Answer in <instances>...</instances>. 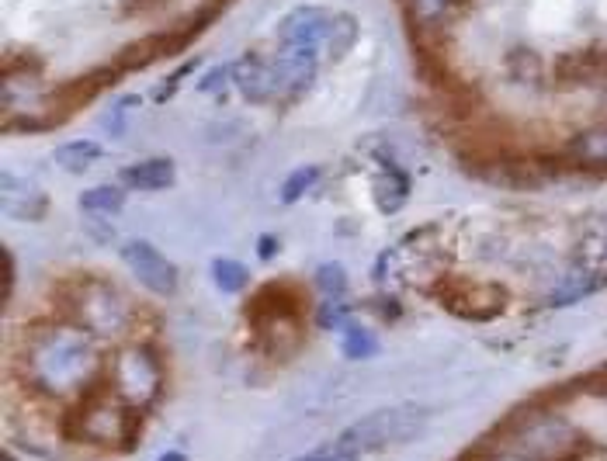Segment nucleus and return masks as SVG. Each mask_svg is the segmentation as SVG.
Returning <instances> with one entry per match:
<instances>
[{
	"mask_svg": "<svg viewBox=\"0 0 607 461\" xmlns=\"http://www.w3.org/2000/svg\"><path fill=\"white\" fill-rule=\"evenodd\" d=\"M25 382L49 399H80L105 382L108 358L91 344L87 330L73 323H42L18 351Z\"/></svg>",
	"mask_w": 607,
	"mask_h": 461,
	"instance_id": "1",
	"label": "nucleus"
},
{
	"mask_svg": "<svg viewBox=\"0 0 607 461\" xmlns=\"http://www.w3.org/2000/svg\"><path fill=\"white\" fill-rule=\"evenodd\" d=\"M316 285L327 292V299H344L347 292V274L340 264H323L320 271H316Z\"/></svg>",
	"mask_w": 607,
	"mask_h": 461,
	"instance_id": "22",
	"label": "nucleus"
},
{
	"mask_svg": "<svg viewBox=\"0 0 607 461\" xmlns=\"http://www.w3.org/2000/svg\"><path fill=\"white\" fill-rule=\"evenodd\" d=\"M233 80L240 87V94L250 104H271L285 101V84H281V70L275 56L264 52H247L233 63Z\"/></svg>",
	"mask_w": 607,
	"mask_h": 461,
	"instance_id": "9",
	"label": "nucleus"
},
{
	"mask_svg": "<svg viewBox=\"0 0 607 461\" xmlns=\"http://www.w3.org/2000/svg\"><path fill=\"white\" fill-rule=\"evenodd\" d=\"M358 42V18L333 14L327 7H295L278 25V52L285 56H313L316 63H337Z\"/></svg>",
	"mask_w": 607,
	"mask_h": 461,
	"instance_id": "3",
	"label": "nucleus"
},
{
	"mask_svg": "<svg viewBox=\"0 0 607 461\" xmlns=\"http://www.w3.org/2000/svg\"><path fill=\"white\" fill-rule=\"evenodd\" d=\"M275 254H278V236H261V243H257V257L271 260Z\"/></svg>",
	"mask_w": 607,
	"mask_h": 461,
	"instance_id": "28",
	"label": "nucleus"
},
{
	"mask_svg": "<svg viewBox=\"0 0 607 461\" xmlns=\"http://www.w3.org/2000/svg\"><path fill=\"white\" fill-rule=\"evenodd\" d=\"M569 156L587 170H607V129H587L573 136Z\"/></svg>",
	"mask_w": 607,
	"mask_h": 461,
	"instance_id": "15",
	"label": "nucleus"
},
{
	"mask_svg": "<svg viewBox=\"0 0 607 461\" xmlns=\"http://www.w3.org/2000/svg\"><path fill=\"white\" fill-rule=\"evenodd\" d=\"M191 70H198V59H188V66H181V70H177V73H170V77L164 80V84H160L157 91H153V98H157V104L170 101V94L177 91V84H181V80L188 77Z\"/></svg>",
	"mask_w": 607,
	"mask_h": 461,
	"instance_id": "25",
	"label": "nucleus"
},
{
	"mask_svg": "<svg viewBox=\"0 0 607 461\" xmlns=\"http://www.w3.org/2000/svg\"><path fill=\"white\" fill-rule=\"evenodd\" d=\"M465 4H469V0H403L406 18L413 21L417 32H438L444 21L455 11H462Z\"/></svg>",
	"mask_w": 607,
	"mask_h": 461,
	"instance_id": "13",
	"label": "nucleus"
},
{
	"mask_svg": "<svg viewBox=\"0 0 607 461\" xmlns=\"http://www.w3.org/2000/svg\"><path fill=\"white\" fill-rule=\"evenodd\" d=\"M212 281H216L226 295H236V292H243V288H247L250 271L240 264V260L216 257V260H212Z\"/></svg>",
	"mask_w": 607,
	"mask_h": 461,
	"instance_id": "18",
	"label": "nucleus"
},
{
	"mask_svg": "<svg viewBox=\"0 0 607 461\" xmlns=\"http://www.w3.org/2000/svg\"><path fill=\"white\" fill-rule=\"evenodd\" d=\"M53 156L59 170H66V174H84V170H91L94 163L101 160V146L91 143V139H73V143L59 146Z\"/></svg>",
	"mask_w": 607,
	"mask_h": 461,
	"instance_id": "16",
	"label": "nucleus"
},
{
	"mask_svg": "<svg viewBox=\"0 0 607 461\" xmlns=\"http://www.w3.org/2000/svg\"><path fill=\"white\" fill-rule=\"evenodd\" d=\"M11 288H14V254L4 250V302L11 299Z\"/></svg>",
	"mask_w": 607,
	"mask_h": 461,
	"instance_id": "27",
	"label": "nucleus"
},
{
	"mask_svg": "<svg viewBox=\"0 0 607 461\" xmlns=\"http://www.w3.org/2000/svg\"><path fill=\"white\" fill-rule=\"evenodd\" d=\"M174 160L170 156H150V160H139L132 167H122V184L136 191H160V188H170L174 184Z\"/></svg>",
	"mask_w": 607,
	"mask_h": 461,
	"instance_id": "12",
	"label": "nucleus"
},
{
	"mask_svg": "<svg viewBox=\"0 0 607 461\" xmlns=\"http://www.w3.org/2000/svg\"><path fill=\"white\" fill-rule=\"evenodd\" d=\"M340 347H344L347 358L365 361V358H375V351H379V340H375V333L365 330L361 323H351L344 330V337H340Z\"/></svg>",
	"mask_w": 607,
	"mask_h": 461,
	"instance_id": "19",
	"label": "nucleus"
},
{
	"mask_svg": "<svg viewBox=\"0 0 607 461\" xmlns=\"http://www.w3.org/2000/svg\"><path fill=\"white\" fill-rule=\"evenodd\" d=\"M233 77V66H219V70H212V77H205L202 84H198V91L202 94H212V91H222V84Z\"/></svg>",
	"mask_w": 607,
	"mask_h": 461,
	"instance_id": "26",
	"label": "nucleus"
},
{
	"mask_svg": "<svg viewBox=\"0 0 607 461\" xmlns=\"http://www.w3.org/2000/svg\"><path fill=\"white\" fill-rule=\"evenodd\" d=\"M111 385L129 399L136 410H150L164 392V364L153 354V347L132 344L122 347L115 358L108 361Z\"/></svg>",
	"mask_w": 607,
	"mask_h": 461,
	"instance_id": "6",
	"label": "nucleus"
},
{
	"mask_svg": "<svg viewBox=\"0 0 607 461\" xmlns=\"http://www.w3.org/2000/svg\"><path fill=\"white\" fill-rule=\"evenodd\" d=\"M316 323L323 330H347L351 326V309H347L344 299H327V306L316 312Z\"/></svg>",
	"mask_w": 607,
	"mask_h": 461,
	"instance_id": "21",
	"label": "nucleus"
},
{
	"mask_svg": "<svg viewBox=\"0 0 607 461\" xmlns=\"http://www.w3.org/2000/svg\"><path fill=\"white\" fill-rule=\"evenodd\" d=\"M410 191H413L410 174L386 156V160H382L379 177H375V184H372V198H375V205H379V212L396 215L399 208L410 202Z\"/></svg>",
	"mask_w": 607,
	"mask_h": 461,
	"instance_id": "11",
	"label": "nucleus"
},
{
	"mask_svg": "<svg viewBox=\"0 0 607 461\" xmlns=\"http://www.w3.org/2000/svg\"><path fill=\"white\" fill-rule=\"evenodd\" d=\"M497 451H500V441L493 437V430H490V437H483L479 444H472V448L462 451L455 461H500Z\"/></svg>",
	"mask_w": 607,
	"mask_h": 461,
	"instance_id": "23",
	"label": "nucleus"
},
{
	"mask_svg": "<svg viewBox=\"0 0 607 461\" xmlns=\"http://www.w3.org/2000/svg\"><path fill=\"white\" fill-rule=\"evenodd\" d=\"M125 205V191L115 188V184H101V188H91L80 195V208L91 215H115L122 212Z\"/></svg>",
	"mask_w": 607,
	"mask_h": 461,
	"instance_id": "17",
	"label": "nucleus"
},
{
	"mask_svg": "<svg viewBox=\"0 0 607 461\" xmlns=\"http://www.w3.org/2000/svg\"><path fill=\"white\" fill-rule=\"evenodd\" d=\"M167 52H170L167 35H150V39L132 42V46H125L122 52H118L115 63H111V70L122 77V73H129V70H143V66H150L153 59L167 56Z\"/></svg>",
	"mask_w": 607,
	"mask_h": 461,
	"instance_id": "14",
	"label": "nucleus"
},
{
	"mask_svg": "<svg viewBox=\"0 0 607 461\" xmlns=\"http://www.w3.org/2000/svg\"><path fill=\"white\" fill-rule=\"evenodd\" d=\"M63 306L70 312V323L87 333H101V337H118V333L132 330V309L122 299L118 288L108 281L80 278L70 281V292L63 295Z\"/></svg>",
	"mask_w": 607,
	"mask_h": 461,
	"instance_id": "5",
	"label": "nucleus"
},
{
	"mask_svg": "<svg viewBox=\"0 0 607 461\" xmlns=\"http://www.w3.org/2000/svg\"><path fill=\"white\" fill-rule=\"evenodd\" d=\"M302 309H306L302 288H295L292 281H271L247 302V319L254 333L278 344L281 333H295V326L302 323Z\"/></svg>",
	"mask_w": 607,
	"mask_h": 461,
	"instance_id": "7",
	"label": "nucleus"
},
{
	"mask_svg": "<svg viewBox=\"0 0 607 461\" xmlns=\"http://www.w3.org/2000/svg\"><path fill=\"white\" fill-rule=\"evenodd\" d=\"M122 260L132 267L139 285L153 295H174L177 292V267L160 254L153 243L146 240H129L122 243Z\"/></svg>",
	"mask_w": 607,
	"mask_h": 461,
	"instance_id": "10",
	"label": "nucleus"
},
{
	"mask_svg": "<svg viewBox=\"0 0 607 461\" xmlns=\"http://www.w3.org/2000/svg\"><path fill=\"white\" fill-rule=\"evenodd\" d=\"M160 4H167V0H122L125 11H153Z\"/></svg>",
	"mask_w": 607,
	"mask_h": 461,
	"instance_id": "29",
	"label": "nucleus"
},
{
	"mask_svg": "<svg viewBox=\"0 0 607 461\" xmlns=\"http://www.w3.org/2000/svg\"><path fill=\"white\" fill-rule=\"evenodd\" d=\"M295 461H365V458L354 455V451L337 448V441H333V444H323V448L309 451V455H302V458H295Z\"/></svg>",
	"mask_w": 607,
	"mask_h": 461,
	"instance_id": "24",
	"label": "nucleus"
},
{
	"mask_svg": "<svg viewBox=\"0 0 607 461\" xmlns=\"http://www.w3.org/2000/svg\"><path fill=\"white\" fill-rule=\"evenodd\" d=\"M157 461H188V458H184L181 451H167V455H160Z\"/></svg>",
	"mask_w": 607,
	"mask_h": 461,
	"instance_id": "30",
	"label": "nucleus"
},
{
	"mask_svg": "<svg viewBox=\"0 0 607 461\" xmlns=\"http://www.w3.org/2000/svg\"><path fill=\"white\" fill-rule=\"evenodd\" d=\"M316 181H320V167H299V170H292V174L285 177V184H281V205H295L309 188H313Z\"/></svg>",
	"mask_w": 607,
	"mask_h": 461,
	"instance_id": "20",
	"label": "nucleus"
},
{
	"mask_svg": "<svg viewBox=\"0 0 607 461\" xmlns=\"http://www.w3.org/2000/svg\"><path fill=\"white\" fill-rule=\"evenodd\" d=\"M431 413L417 403H399V406H386V410H375L368 416H361L358 423L344 430L337 437V448L354 451V455H372V451H389L396 444H406L413 437L424 434Z\"/></svg>",
	"mask_w": 607,
	"mask_h": 461,
	"instance_id": "4",
	"label": "nucleus"
},
{
	"mask_svg": "<svg viewBox=\"0 0 607 461\" xmlns=\"http://www.w3.org/2000/svg\"><path fill=\"white\" fill-rule=\"evenodd\" d=\"M139 413L115 385L98 382L91 392L73 399L63 416V437L84 448L101 451H132L139 444Z\"/></svg>",
	"mask_w": 607,
	"mask_h": 461,
	"instance_id": "2",
	"label": "nucleus"
},
{
	"mask_svg": "<svg viewBox=\"0 0 607 461\" xmlns=\"http://www.w3.org/2000/svg\"><path fill=\"white\" fill-rule=\"evenodd\" d=\"M438 299L444 302V309L469 323L497 319L507 309V292L500 285H479V281H448L438 288Z\"/></svg>",
	"mask_w": 607,
	"mask_h": 461,
	"instance_id": "8",
	"label": "nucleus"
}]
</instances>
